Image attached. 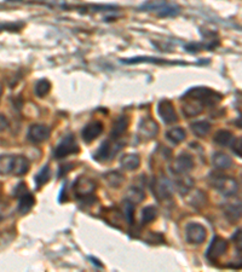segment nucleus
Here are the masks:
<instances>
[{"instance_id":"22","label":"nucleus","mask_w":242,"mask_h":272,"mask_svg":"<svg viewBox=\"0 0 242 272\" xmlns=\"http://www.w3.org/2000/svg\"><path fill=\"white\" fill-rule=\"evenodd\" d=\"M122 63L126 64H136V63H154V64H185L183 62H168L155 57H133L129 60H124Z\"/></svg>"},{"instance_id":"16","label":"nucleus","mask_w":242,"mask_h":272,"mask_svg":"<svg viewBox=\"0 0 242 272\" xmlns=\"http://www.w3.org/2000/svg\"><path fill=\"white\" fill-rule=\"evenodd\" d=\"M129 125V119L126 115H121L118 119L114 121L113 127H112L111 131V138L114 141H119V138L127 131Z\"/></svg>"},{"instance_id":"1","label":"nucleus","mask_w":242,"mask_h":272,"mask_svg":"<svg viewBox=\"0 0 242 272\" xmlns=\"http://www.w3.org/2000/svg\"><path fill=\"white\" fill-rule=\"evenodd\" d=\"M207 180H209L210 185L214 190L218 191L221 195H223L224 197H233L239 191L238 180L235 178L230 177V176L223 175V173L212 172L210 173Z\"/></svg>"},{"instance_id":"20","label":"nucleus","mask_w":242,"mask_h":272,"mask_svg":"<svg viewBox=\"0 0 242 272\" xmlns=\"http://www.w3.org/2000/svg\"><path fill=\"white\" fill-rule=\"evenodd\" d=\"M120 166L124 170L133 172L141 166V158L137 154H125L120 159Z\"/></svg>"},{"instance_id":"7","label":"nucleus","mask_w":242,"mask_h":272,"mask_svg":"<svg viewBox=\"0 0 242 272\" xmlns=\"http://www.w3.org/2000/svg\"><path fill=\"white\" fill-rule=\"evenodd\" d=\"M229 249V242L221 236H213L206 249V259L211 263H216Z\"/></svg>"},{"instance_id":"32","label":"nucleus","mask_w":242,"mask_h":272,"mask_svg":"<svg viewBox=\"0 0 242 272\" xmlns=\"http://www.w3.org/2000/svg\"><path fill=\"white\" fill-rule=\"evenodd\" d=\"M193 180L189 177H182L179 180L177 181V188L179 190V192L182 195H185L190 191V189L193 188Z\"/></svg>"},{"instance_id":"10","label":"nucleus","mask_w":242,"mask_h":272,"mask_svg":"<svg viewBox=\"0 0 242 272\" xmlns=\"http://www.w3.org/2000/svg\"><path fill=\"white\" fill-rule=\"evenodd\" d=\"M195 166V161L190 154L183 153L175 159V162L172 165V171L176 175L185 176L192 172Z\"/></svg>"},{"instance_id":"26","label":"nucleus","mask_w":242,"mask_h":272,"mask_svg":"<svg viewBox=\"0 0 242 272\" xmlns=\"http://www.w3.org/2000/svg\"><path fill=\"white\" fill-rule=\"evenodd\" d=\"M234 136L230 131L228 129H219L218 132H216L213 137V142L217 145L221 146H228L230 145V143L233 142Z\"/></svg>"},{"instance_id":"3","label":"nucleus","mask_w":242,"mask_h":272,"mask_svg":"<svg viewBox=\"0 0 242 272\" xmlns=\"http://www.w3.org/2000/svg\"><path fill=\"white\" fill-rule=\"evenodd\" d=\"M75 197L84 205H92L96 197V183L87 177H78L73 184Z\"/></svg>"},{"instance_id":"8","label":"nucleus","mask_w":242,"mask_h":272,"mask_svg":"<svg viewBox=\"0 0 242 272\" xmlns=\"http://www.w3.org/2000/svg\"><path fill=\"white\" fill-rule=\"evenodd\" d=\"M150 190L153 192L154 197L158 201H166L172 197L173 188L171 181L165 177L153 178L150 181Z\"/></svg>"},{"instance_id":"27","label":"nucleus","mask_w":242,"mask_h":272,"mask_svg":"<svg viewBox=\"0 0 242 272\" xmlns=\"http://www.w3.org/2000/svg\"><path fill=\"white\" fill-rule=\"evenodd\" d=\"M159 212H158V208L155 206H146L142 209V224L146 225V224H150L153 223L154 220L158 218Z\"/></svg>"},{"instance_id":"4","label":"nucleus","mask_w":242,"mask_h":272,"mask_svg":"<svg viewBox=\"0 0 242 272\" xmlns=\"http://www.w3.org/2000/svg\"><path fill=\"white\" fill-rule=\"evenodd\" d=\"M139 11L155 12L156 16L165 18V17H175L180 12V7L175 4H170L166 0H149L139 6Z\"/></svg>"},{"instance_id":"36","label":"nucleus","mask_w":242,"mask_h":272,"mask_svg":"<svg viewBox=\"0 0 242 272\" xmlns=\"http://www.w3.org/2000/svg\"><path fill=\"white\" fill-rule=\"evenodd\" d=\"M22 26H23V23H18V24H4L2 27H0V29L1 28H5L2 29V31H11V32H15V31H19V29L22 28Z\"/></svg>"},{"instance_id":"12","label":"nucleus","mask_w":242,"mask_h":272,"mask_svg":"<svg viewBox=\"0 0 242 272\" xmlns=\"http://www.w3.org/2000/svg\"><path fill=\"white\" fill-rule=\"evenodd\" d=\"M159 132V126L154 119L150 116L143 117L139 122L138 126V134L143 141H150L155 138Z\"/></svg>"},{"instance_id":"35","label":"nucleus","mask_w":242,"mask_h":272,"mask_svg":"<svg viewBox=\"0 0 242 272\" xmlns=\"http://www.w3.org/2000/svg\"><path fill=\"white\" fill-rule=\"evenodd\" d=\"M72 168H74V166L72 165V163H65V165L61 166L60 167V171H58V178H62L63 176L67 175L68 172H69Z\"/></svg>"},{"instance_id":"39","label":"nucleus","mask_w":242,"mask_h":272,"mask_svg":"<svg viewBox=\"0 0 242 272\" xmlns=\"http://www.w3.org/2000/svg\"><path fill=\"white\" fill-rule=\"evenodd\" d=\"M90 260H91V263H94L95 265L97 266V268H103V265H102V263H98V259H96V258H94V256H90Z\"/></svg>"},{"instance_id":"21","label":"nucleus","mask_w":242,"mask_h":272,"mask_svg":"<svg viewBox=\"0 0 242 272\" xmlns=\"http://www.w3.org/2000/svg\"><path fill=\"white\" fill-rule=\"evenodd\" d=\"M187 138V133L182 127H173V128L168 129L166 132V139L170 142L173 145H178V144L183 143Z\"/></svg>"},{"instance_id":"38","label":"nucleus","mask_w":242,"mask_h":272,"mask_svg":"<svg viewBox=\"0 0 242 272\" xmlns=\"http://www.w3.org/2000/svg\"><path fill=\"white\" fill-rule=\"evenodd\" d=\"M233 241H235V243L239 244V248L241 249V230L240 229H239L238 231H236L235 234H234Z\"/></svg>"},{"instance_id":"5","label":"nucleus","mask_w":242,"mask_h":272,"mask_svg":"<svg viewBox=\"0 0 242 272\" xmlns=\"http://www.w3.org/2000/svg\"><path fill=\"white\" fill-rule=\"evenodd\" d=\"M79 153L80 146L75 137L73 134H68L65 138L61 139L60 143L56 145L55 150H53V158L57 160H62V159L68 158L70 155H77Z\"/></svg>"},{"instance_id":"28","label":"nucleus","mask_w":242,"mask_h":272,"mask_svg":"<svg viewBox=\"0 0 242 272\" xmlns=\"http://www.w3.org/2000/svg\"><path fill=\"white\" fill-rule=\"evenodd\" d=\"M104 179H106L107 184H108L109 186L116 189L124 183L125 178L120 172H118V171H113V172L106 173V175H104Z\"/></svg>"},{"instance_id":"23","label":"nucleus","mask_w":242,"mask_h":272,"mask_svg":"<svg viewBox=\"0 0 242 272\" xmlns=\"http://www.w3.org/2000/svg\"><path fill=\"white\" fill-rule=\"evenodd\" d=\"M192 132L199 138H204L209 134V132L211 131V124L209 121L205 120H200V121H195L190 125Z\"/></svg>"},{"instance_id":"15","label":"nucleus","mask_w":242,"mask_h":272,"mask_svg":"<svg viewBox=\"0 0 242 272\" xmlns=\"http://www.w3.org/2000/svg\"><path fill=\"white\" fill-rule=\"evenodd\" d=\"M180 100H182V112L187 117L197 116L204 112L205 107L196 100L190 98H180Z\"/></svg>"},{"instance_id":"18","label":"nucleus","mask_w":242,"mask_h":272,"mask_svg":"<svg viewBox=\"0 0 242 272\" xmlns=\"http://www.w3.org/2000/svg\"><path fill=\"white\" fill-rule=\"evenodd\" d=\"M29 168H31V163H29L28 159L23 155H15L14 161V168H12L11 175L21 177L28 173Z\"/></svg>"},{"instance_id":"14","label":"nucleus","mask_w":242,"mask_h":272,"mask_svg":"<svg viewBox=\"0 0 242 272\" xmlns=\"http://www.w3.org/2000/svg\"><path fill=\"white\" fill-rule=\"evenodd\" d=\"M103 122L101 121H92L87 124L81 131V138L84 139L85 143L90 144L98 138L101 133L103 132Z\"/></svg>"},{"instance_id":"25","label":"nucleus","mask_w":242,"mask_h":272,"mask_svg":"<svg viewBox=\"0 0 242 272\" xmlns=\"http://www.w3.org/2000/svg\"><path fill=\"white\" fill-rule=\"evenodd\" d=\"M15 155H9V154H2L0 155V176H7L12 173L14 168Z\"/></svg>"},{"instance_id":"13","label":"nucleus","mask_w":242,"mask_h":272,"mask_svg":"<svg viewBox=\"0 0 242 272\" xmlns=\"http://www.w3.org/2000/svg\"><path fill=\"white\" fill-rule=\"evenodd\" d=\"M50 128L45 125H32L29 127L28 132H27V138L29 139V142L34 144H40L43 142L48 141V137H50Z\"/></svg>"},{"instance_id":"29","label":"nucleus","mask_w":242,"mask_h":272,"mask_svg":"<svg viewBox=\"0 0 242 272\" xmlns=\"http://www.w3.org/2000/svg\"><path fill=\"white\" fill-rule=\"evenodd\" d=\"M51 91V82L48 79H40L34 86V93L36 97L44 98Z\"/></svg>"},{"instance_id":"19","label":"nucleus","mask_w":242,"mask_h":272,"mask_svg":"<svg viewBox=\"0 0 242 272\" xmlns=\"http://www.w3.org/2000/svg\"><path fill=\"white\" fill-rule=\"evenodd\" d=\"M34 205H35V197L29 191H26L18 197V212L21 214H27L31 212Z\"/></svg>"},{"instance_id":"6","label":"nucleus","mask_w":242,"mask_h":272,"mask_svg":"<svg viewBox=\"0 0 242 272\" xmlns=\"http://www.w3.org/2000/svg\"><path fill=\"white\" fill-rule=\"evenodd\" d=\"M122 148V145L118 141L114 139H106L102 142L101 145L98 146L94 154V160L97 162H106V161L114 159L115 154Z\"/></svg>"},{"instance_id":"33","label":"nucleus","mask_w":242,"mask_h":272,"mask_svg":"<svg viewBox=\"0 0 242 272\" xmlns=\"http://www.w3.org/2000/svg\"><path fill=\"white\" fill-rule=\"evenodd\" d=\"M241 143H242V139L241 138H234L233 142L230 143L231 146V150L234 151L236 156L241 158L242 156V150H241Z\"/></svg>"},{"instance_id":"30","label":"nucleus","mask_w":242,"mask_h":272,"mask_svg":"<svg viewBox=\"0 0 242 272\" xmlns=\"http://www.w3.org/2000/svg\"><path fill=\"white\" fill-rule=\"evenodd\" d=\"M122 212H124L125 219L129 224H133L134 223V203H132L131 201L126 200L122 202Z\"/></svg>"},{"instance_id":"34","label":"nucleus","mask_w":242,"mask_h":272,"mask_svg":"<svg viewBox=\"0 0 242 272\" xmlns=\"http://www.w3.org/2000/svg\"><path fill=\"white\" fill-rule=\"evenodd\" d=\"M26 191H28L26 183H24V181H19L16 185V188L14 189V196L15 197H19V196L26 192Z\"/></svg>"},{"instance_id":"9","label":"nucleus","mask_w":242,"mask_h":272,"mask_svg":"<svg viewBox=\"0 0 242 272\" xmlns=\"http://www.w3.org/2000/svg\"><path fill=\"white\" fill-rule=\"evenodd\" d=\"M207 237V230L200 223H188L185 225V240L190 244H202Z\"/></svg>"},{"instance_id":"31","label":"nucleus","mask_w":242,"mask_h":272,"mask_svg":"<svg viewBox=\"0 0 242 272\" xmlns=\"http://www.w3.org/2000/svg\"><path fill=\"white\" fill-rule=\"evenodd\" d=\"M144 198H145L144 191L142 190V189L137 188V186H132V188L129 190V192H127V200L131 201V202L134 203V205L142 202Z\"/></svg>"},{"instance_id":"17","label":"nucleus","mask_w":242,"mask_h":272,"mask_svg":"<svg viewBox=\"0 0 242 272\" xmlns=\"http://www.w3.org/2000/svg\"><path fill=\"white\" fill-rule=\"evenodd\" d=\"M212 165L217 168V170L226 171L230 170L234 166V161L228 154H224L218 151V153H214L212 155Z\"/></svg>"},{"instance_id":"11","label":"nucleus","mask_w":242,"mask_h":272,"mask_svg":"<svg viewBox=\"0 0 242 272\" xmlns=\"http://www.w3.org/2000/svg\"><path fill=\"white\" fill-rule=\"evenodd\" d=\"M158 114L160 115L161 120L166 125H172L178 121V115L173 107V103L168 99H162L159 102Z\"/></svg>"},{"instance_id":"2","label":"nucleus","mask_w":242,"mask_h":272,"mask_svg":"<svg viewBox=\"0 0 242 272\" xmlns=\"http://www.w3.org/2000/svg\"><path fill=\"white\" fill-rule=\"evenodd\" d=\"M180 98H190V99L201 103L204 107H213L223 99V96L210 87L195 86L188 90Z\"/></svg>"},{"instance_id":"24","label":"nucleus","mask_w":242,"mask_h":272,"mask_svg":"<svg viewBox=\"0 0 242 272\" xmlns=\"http://www.w3.org/2000/svg\"><path fill=\"white\" fill-rule=\"evenodd\" d=\"M51 170L50 166L45 165L40 168L38 173L34 176V181H35L36 189H41L46 183H48V180L51 179Z\"/></svg>"},{"instance_id":"37","label":"nucleus","mask_w":242,"mask_h":272,"mask_svg":"<svg viewBox=\"0 0 242 272\" xmlns=\"http://www.w3.org/2000/svg\"><path fill=\"white\" fill-rule=\"evenodd\" d=\"M9 127V120L4 116L2 114H0V132L5 131Z\"/></svg>"}]
</instances>
